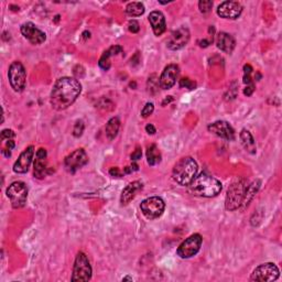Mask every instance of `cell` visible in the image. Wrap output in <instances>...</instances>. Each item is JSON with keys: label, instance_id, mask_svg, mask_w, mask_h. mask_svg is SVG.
Segmentation results:
<instances>
[{"label": "cell", "instance_id": "cell-1", "mask_svg": "<svg viewBox=\"0 0 282 282\" xmlns=\"http://www.w3.org/2000/svg\"><path fill=\"white\" fill-rule=\"evenodd\" d=\"M82 91L81 83L73 78L59 79L51 90L50 102L53 109L64 110L72 106Z\"/></svg>", "mask_w": 282, "mask_h": 282}, {"label": "cell", "instance_id": "cell-2", "mask_svg": "<svg viewBox=\"0 0 282 282\" xmlns=\"http://www.w3.org/2000/svg\"><path fill=\"white\" fill-rule=\"evenodd\" d=\"M189 192L200 197H215L222 192V183L206 173H201L187 185Z\"/></svg>", "mask_w": 282, "mask_h": 282}, {"label": "cell", "instance_id": "cell-3", "mask_svg": "<svg viewBox=\"0 0 282 282\" xmlns=\"http://www.w3.org/2000/svg\"><path fill=\"white\" fill-rule=\"evenodd\" d=\"M197 170H199V165L195 160L191 157H184L174 164L172 178L178 184L187 186L196 177Z\"/></svg>", "mask_w": 282, "mask_h": 282}, {"label": "cell", "instance_id": "cell-4", "mask_svg": "<svg viewBox=\"0 0 282 282\" xmlns=\"http://www.w3.org/2000/svg\"><path fill=\"white\" fill-rule=\"evenodd\" d=\"M248 185V181L243 178L236 179L228 187L225 200V208L227 211L233 212L241 206Z\"/></svg>", "mask_w": 282, "mask_h": 282}, {"label": "cell", "instance_id": "cell-5", "mask_svg": "<svg viewBox=\"0 0 282 282\" xmlns=\"http://www.w3.org/2000/svg\"><path fill=\"white\" fill-rule=\"evenodd\" d=\"M8 79L14 91L21 93V91L25 90L27 84V72L25 66L19 61H14L9 66Z\"/></svg>", "mask_w": 282, "mask_h": 282}, {"label": "cell", "instance_id": "cell-6", "mask_svg": "<svg viewBox=\"0 0 282 282\" xmlns=\"http://www.w3.org/2000/svg\"><path fill=\"white\" fill-rule=\"evenodd\" d=\"M91 273H93V270H91V266L88 258L81 251L75 258L71 280L86 282L91 279Z\"/></svg>", "mask_w": 282, "mask_h": 282}, {"label": "cell", "instance_id": "cell-7", "mask_svg": "<svg viewBox=\"0 0 282 282\" xmlns=\"http://www.w3.org/2000/svg\"><path fill=\"white\" fill-rule=\"evenodd\" d=\"M7 196L10 200L13 209L24 208L28 199V186L26 183L21 181L11 183L7 189Z\"/></svg>", "mask_w": 282, "mask_h": 282}, {"label": "cell", "instance_id": "cell-8", "mask_svg": "<svg viewBox=\"0 0 282 282\" xmlns=\"http://www.w3.org/2000/svg\"><path fill=\"white\" fill-rule=\"evenodd\" d=\"M140 209L142 214L148 219H156L163 214L165 203L161 197L151 196L141 202Z\"/></svg>", "mask_w": 282, "mask_h": 282}, {"label": "cell", "instance_id": "cell-9", "mask_svg": "<svg viewBox=\"0 0 282 282\" xmlns=\"http://www.w3.org/2000/svg\"><path fill=\"white\" fill-rule=\"evenodd\" d=\"M280 277V271L278 267L272 262H266L253 271L250 276V281L258 282H270L276 281Z\"/></svg>", "mask_w": 282, "mask_h": 282}, {"label": "cell", "instance_id": "cell-10", "mask_svg": "<svg viewBox=\"0 0 282 282\" xmlns=\"http://www.w3.org/2000/svg\"><path fill=\"white\" fill-rule=\"evenodd\" d=\"M202 242V236L200 234H193L181 243L177 250V254L182 259L192 258L200 251Z\"/></svg>", "mask_w": 282, "mask_h": 282}, {"label": "cell", "instance_id": "cell-11", "mask_svg": "<svg viewBox=\"0 0 282 282\" xmlns=\"http://www.w3.org/2000/svg\"><path fill=\"white\" fill-rule=\"evenodd\" d=\"M88 162V157L84 149H78L68 155L64 160V167L67 172L75 173Z\"/></svg>", "mask_w": 282, "mask_h": 282}, {"label": "cell", "instance_id": "cell-12", "mask_svg": "<svg viewBox=\"0 0 282 282\" xmlns=\"http://www.w3.org/2000/svg\"><path fill=\"white\" fill-rule=\"evenodd\" d=\"M190 36H191V34H190L189 29L185 27H181L170 34L169 39L166 41V47L172 51L181 50L189 43Z\"/></svg>", "mask_w": 282, "mask_h": 282}, {"label": "cell", "instance_id": "cell-13", "mask_svg": "<svg viewBox=\"0 0 282 282\" xmlns=\"http://www.w3.org/2000/svg\"><path fill=\"white\" fill-rule=\"evenodd\" d=\"M21 34L24 35L26 39L34 45L42 44L47 40V34H45L42 30H40L32 22H25L20 28Z\"/></svg>", "mask_w": 282, "mask_h": 282}, {"label": "cell", "instance_id": "cell-14", "mask_svg": "<svg viewBox=\"0 0 282 282\" xmlns=\"http://www.w3.org/2000/svg\"><path fill=\"white\" fill-rule=\"evenodd\" d=\"M209 131L214 134L219 138L233 141L235 140V130L230 123L225 120H217L215 123H212L208 127Z\"/></svg>", "mask_w": 282, "mask_h": 282}, {"label": "cell", "instance_id": "cell-15", "mask_svg": "<svg viewBox=\"0 0 282 282\" xmlns=\"http://www.w3.org/2000/svg\"><path fill=\"white\" fill-rule=\"evenodd\" d=\"M242 12V6L238 2H224L218 6L217 14L223 19L235 20Z\"/></svg>", "mask_w": 282, "mask_h": 282}, {"label": "cell", "instance_id": "cell-16", "mask_svg": "<svg viewBox=\"0 0 282 282\" xmlns=\"http://www.w3.org/2000/svg\"><path fill=\"white\" fill-rule=\"evenodd\" d=\"M34 156V147L29 146L21 152L18 160L13 164V171L19 174H24L29 171V167L32 163Z\"/></svg>", "mask_w": 282, "mask_h": 282}, {"label": "cell", "instance_id": "cell-17", "mask_svg": "<svg viewBox=\"0 0 282 282\" xmlns=\"http://www.w3.org/2000/svg\"><path fill=\"white\" fill-rule=\"evenodd\" d=\"M180 73V68L177 64L167 65L159 79L160 87L162 89H170L174 86Z\"/></svg>", "mask_w": 282, "mask_h": 282}, {"label": "cell", "instance_id": "cell-18", "mask_svg": "<svg viewBox=\"0 0 282 282\" xmlns=\"http://www.w3.org/2000/svg\"><path fill=\"white\" fill-rule=\"evenodd\" d=\"M47 150L40 148L35 154V161L33 167V175L36 179H43L48 174V164H47Z\"/></svg>", "mask_w": 282, "mask_h": 282}, {"label": "cell", "instance_id": "cell-19", "mask_svg": "<svg viewBox=\"0 0 282 282\" xmlns=\"http://www.w3.org/2000/svg\"><path fill=\"white\" fill-rule=\"evenodd\" d=\"M142 190V183L140 181H134L123 190V193H121L120 196V203L121 205H127L130 203L136 195L138 194Z\"/></svg>", "mask_w": 282, "mask_h": 282}, {"label": "cell", "instance_id": "cell-20", "mask_svg": "<svg viewBox=\"0 0 282 282\" xmlns=\"http://www.w3.org/2000/svg\"><path fill=\"white\" fill-rule=\"evenodd\" d=\"M149 22L154 30V33L156 35H161L165 32L166 30V24H165V18L161 11H152L149 14Z\"/></svg>", "mask_w": 282, "mask_h": 282}, {"label": "cell", "instance_id": "cell-21", "mask_svg": "<svg viewBox=\"0 0 282 282\" xmlns=\"http://www.w3.org/2000/svg\"><path fill=\"white\" fill-rule=\"evenodd\" d=\"M14 137H16V134H14L13 130L11 129H5L2 133V136H0V140H2V152L3 155L7 158L11 157V150L16 146V142H14Z\"/></svg>", "mask_w": 282, "mask_h": 282}, {"label": "cell", "instance_id": "cell-22", "mask_svg": "<svg viewBox=\"0 0 282 282\" xmlns=\"http://www.w3.org/2000/svg\"><path fill=\"white\" fill-rule=\"evenodd\" d=\"M216 45L219 50H222L223 52L231 54L236 47V41L234 39V36L231 35L230 33L220 32L217 35Z\"/></svg>", "mask_w": 282, "mask_h": 282}, {"label": "cell", "instance_id": "cell-23", "mask_svg": "<svg viewBox=\"0 0 282 282\" xmlns=\"http://www.w3.org/2000/svg\"><path fill=\"white\" fill-rule=\"evenodd\" d=\"M239 138H240V142L242 144L243 149H245L250 155H256L257 144H256V141L254 139L253 135L250 134V131L247 130V129H242V130L240 131Z\"/></svg>", "mask_w": 282, "mask_h": 282}, {"label": "cell", "instance_id": "cell-24", "mask_svg": "<svg viewBox=\"0 0 282 282\" xmlns=\"http://www.w3.org/2000/svg\"><path fill=\"white\" fill-rule=\"evenodd\" d=\"M120 129V120L117 117H112L111 119L108 120L107 125H106L105 131H106V136H107V138L109 140H114L117 137L118 133Z\"/></svg>", "mask_w": 282, "mask_h": 282}, {"label": "cell", "instance_id": "cell-25", "mask_svg": "<svg viewBox=\"0 0 282 282\" xmlns=\"http://www.w3.org/2000/svg\"><path fill=\"white\" fill-rule=\"evenodd\" d=\"M147 161L151 166H155L161 162V154L156 144H151L147 149Z\"/></svg>", "mask_w": 282, "mask_h": 282}, {"label": "cell", "instance_id": "cell-26", "mask_svg": "<svg viewBox=\"0 0 282 282\" xmlns=\"http://www.w3.org/2000/svg\"><path fill=\"white\" fill-rule=\"evenodd\" d=\"M144 6L141 3H130L126 7V13L130 17H139L144 13Z\"/></svg>", "mask_w": 282, "mask_h": 282}, {"label": "cell", "instance_id": "cell-27", "mask_svg": "<svg viewBox=\"0 0 282 282\" xmlns=\"http://www.w3.org/2000/svg\"><path fill=\"white\" fill-rule=\"evenodd\" d=\"M259 187H260V181L257 180L255 181L253 184H249L247 187V191L245 194V199H243L242 205H248L249 202L253 200V197L255 196V194L258 192Z\"/></svg>", "mask_w": 282, "mask_h": 282}, {"label": "cell", "instance_id": "cell-28", "mask_svg": "<svg viewBox=\"0 0 282 282\" xmlns=\"http://www.w3.org/2000/svg\"><path fill=\"white\" fill-rule=\"evenodd\" d=\"M84 129H85V125H84L83 120H78L74 125L73 128V136L75 138H80V137L83 135Z\"/></svg>", "mask_w": 282, "mask_h": 282}, {"label": "cell", "instance_id": "cell-29", "mask_svg": "<svg viewBox=\"0 0 282 282\" xmlns=\"http://www.w3.org/2000/svg\"><path fill=\"white\" fill-rule=\"evenodd\" d=\"M110 57L108 55L107 52H104V54L102 55L100 62H98V64H100V67L103 68L104 71H108L110 68V61H109Z\"/></svg>", "mask_w": 282, "mask_h": 282}, {"label": "cell", "instance_id": "cell-30", "mask_svg": "<svg viewBox=\"0 0 282 282\" xmlns=\"http://www.w3.org/2000/svg\"><path fill=\"white\" fill-rule=\"evenodd\" d=\"M160 86L159 84V79L157 78L156 75H152L149 78V81H148V87H149V90L151 91V93H155V91L158 90Z\"/></svg>", "mask_w": 282, "mask_h": 282}, {"label": "cell", "instance_id": "cell-31", "mask_svg": "<svg viewBox=\"0 0 282 282\" xmlns=\"http://www.w3.org/2000/svg\"><path fill=\"white\" fill-rule=\"evenodd\" d=\"M213 7V2L211 0H201L199 3V9L202 13H208L212 10Z\"/></svg>", "mask_w": 282, "mask_h": 282}, {"label": "cell", "instance_id": "cell-32", "mask_svg": "<svg viewBox=\"0 0 282 282\" xmlns=\"http://www.w3.org/2000/svg\"><path fill=\"white\" fill-rule=\"evenodd\" d=\"M154 111H155L154 103H147L146 105H144V107L141 110V116L143 118H147L150 115H152V112H154Z\"/></svg>", "mask_w": 282, "mask_h": 282}, {"label": "cell", "instance_id": "cell-33", "mask_svg": "<svg viewBox=\"0 0 282 282\" xmlns=\"http://www.w3.org/2000/svg\"><path fill=\"white\" fill-rule=\"evenodd\" d=\"M180 87L187 88V89H195L196 88V83L191 81L190 79H182L180 81Z\"/></svg>", "mask_w": 282, "mask_h": 282}, {"label": "cell", "instance_id": "cell-34", "mask_svg": "<svg viewBox=\"0 0 282 282\" xmlns=\"http://www.w3.org/2000/svg\"><path fill=\"white\" fill-rule=\"evenodd\" d=\"M128 30L130 32L133 33H137V32H139V30H140V26L138 24V21H136V20H130L129 21V24H128Z\"/></svg>", "mask_w": 282, "mask_h": 282}, {"label": "cell", "instance_id": "cell-35", "mask_svg": "<svg viewBox=\"0 0 282 282\" xmlns=\"http://www.w3.org/2000/svg\"><path fill=\"white\" fill-rule=\"evenodd\" d=\"M141 156H142V151L140 148H137L135 150L134 154L131 155V160L135 162V161H138V160L141 159Z\"/></svg>", "mask_w": 282, "mask_h": 282}, {"label": "cell", "instance_id": "cell-36", "mask_svg": "<svg viewBox=\"0 0 282 282\" xmlns=\"http://www.w3.org/2000/svg\"><path fill=\"white\" fill-rule=\"evenodd\" d=\"M109 174L114 178H120L123 175V172L119 170V167H111L109 170Z\"/></svg>", "mask_w": 282, "mask_h": 282}, {"label": "cell", "instance_id": "cell-37", "mask_svg": "<svg viewBox=\"0 0 282 282\" xmlns=\"http://www.w3.org/2000/svg\"><path fill=\"white\" fill-rule=\"evenodd\" d=\"M255 91V84L254 85H247V87L243 89V94L246 96H251Z\"/></svg>", "mask_w": 282, "mask_h": 282}, {"label": "cell", "instance_id": "cell-38", "mask_svg": "<svg viewBox=\"0 0 282 282\" xmlns=\"http://www.w3.org/2000/svg\"><path fill=\"white\" fill-rule=\"evenodd\" d=\"M146 131L149 134V135H155L157 133V129L156 127L152 125V124H148L146 126Z\"/></svg>", "mask_w": 282, "mask_h": 282}, {"label": "cell", "instance_id": "cell-39", "mask_svg": "<svg viewBox=\"0 0 282 282\" xmlns=\"http://www.w3.org/2000/svg\"><path fill=\"white\" fill-rule=\"evenodd\" d=\"M172 101H173V98H172V96H169V98H165V100L163 101L162 105L164 106V105H165L166 103H167V104H169V103H170V102H172Z\"/></svg>", "mask_w": 282, "mask_h": 282}, {"label": "cell", "instance_id": "cell-40", "mask_svg": "<svg viewBox=\"0 0 282 282\" xmlns=\"http://www.w3.org/2000/svg\"><path fill=\"white\" fill-rule=\"evenodd\" d=\"M125 280H130V281H133V278H130V277H125V278L123 279V281H125Z\"/></svg>", "mask_w": 282, "mask_h": 282}]
</instances>
